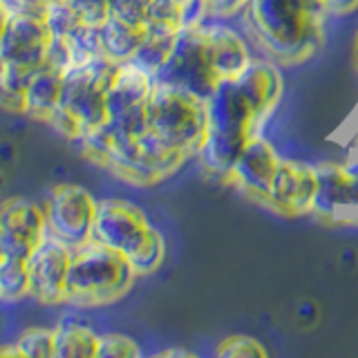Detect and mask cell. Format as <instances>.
Masks as SVG:
<instances>
[{"mask_svg":"<svg viewBox=\"0 0 358 358\" xmlns=\"http://www.w3.org/2000/svg\"><path fill=\"white\" fill-rule=\"evenodd\" d=\"M150 229L152 224L148 222V215L128 199L108 197L96 204L92 240L123 255L134 251V246L148 235Z\"/></svg>","mask_w":358,"mask_h":358,"instance_id":"7c38bea8","label":"cell"},{"mask_svg":"<svg viewBox=\"0 0 358 358\" xmlns=\"http://www.w3.org/2000/svg\"><path fill=\"white\" fill-rule=\"evenodd\" d=\"M324 7H327L329 16L343 18V16H352L354 11H358V0H324Z\"/></svg>","mask_w":358,"mask_h":358,"instance_id":"836d02e7","label":"cell"},{"mask_svg":"<svg viewBox=\"0 0 358 358\" xmlns=\"http://www.w3.org/2000/svg\"><path fill=\"white\" fill-rule=\"evenodd\" d=\"M177 3H179V5H182V7H184L186 3H190V0H177Z\"/></svg>","mask_w":358,"mask_h":358,"instance_id":"ab89813d","label":"cell"},{"mask_svg":"<svg viewBox=\"0 0 358 358\" xmlns=\"http://www.w3.org/2000/svg\"><path fill=\"white\" fill-rule=\"evenodd\" d=\"M50 0H7L9 9H27V11H43Z\"/></svg>","mask_w":358,"mask_h":358,"instance_id":"e575fe53","label":"cell"},{"mask_svg":"<svg viewBox=\"0 0 358 358\" xmlns=\"http://www.w3.org/2000/svg\"><path fill=\"white\" fill-rule=\"evenodd\" d=\"M341 141L347 155H358V110L352 115V119L345 123Z\"/></svg>","mask_w":358,"mask_h":358,"instance_id":"1f68e13d","label":"cell"},{"mask_svg":"<svg viewBox=\"0 0 358 358\" xmlns=\"http://www.w3.org/2000/svg\"><path fill=\"white\" fill-rule=\"evenodd\" d=\"M0 110L11 112V115H25V94L0 81Z\"/></svg>","mask_w":358,"mask_h":358,"instance_id":"4dcf8cb0","label":"cell"},{"mask_svg":"<svg viewBox=\"0 0 358 358\" xmlns=\"http://www.w3.org/2000/svg\"><path fill=\"white\" fill-rule=\"evenodd\" d=\"M242 18L266 59L300 65L322 50L331 16L324 0H249Z\"/></svg>","mask_w":358,"mask_h":358,"instance_id":"6da1fadb","label":"cell"},{"mask_svg":"<svg viewBox=\"0 0 358 358\" xmlns=\"http://www.w3.org/2000/svg\"><path fill=\"white\" fill-rule=\"evenodd\" d=\"M117 67L119 63L101 54L65 70L61 106L78 119L85 132L108 123V90Z\"/></svg>","mask_w":358,"mask_h":358,"instance_id":"5b68a950","label":"cell"},{"mask_svg":"<svg viewBox=\"0 0 358 358\" xmlns=\"http://www.w3.org/2000/svg\"><path fill=\"white\" fill-rule=\"evenodd\" d=\"M43 16L52 31V38H65L81 25L78 11L67 3V0H50L48 7L43 9Z\"/></svg>","mask_w":358,"mask_h":358,"instance_id":"d4e9b609","label":"cell"},{"mask_svg":"<svg viewBox=\"0 0 358 358\" xmlns=\"http://www.w3.org/2000/svg\"><path fill=\"white\" fill-rule=\"evenodd\" d=\"M318 171L316 164L287 159L282 157L268 186L264 206L282 217H302L311 215L313 201H316Z\"/></svg>","mask_w":358,"mask_h":358,"instance_id":"30bf717a","label":"cell"},{"mask_svg":"<svg viewBox=\"0 0 358 358\" xmlns=\"http://www.w3.org/2000/svg\"><path fill=\"white\" fill-rule=\"evenodd\" d=\"M233 81L240 85L246 101L251 103L257 119H260V123L264 126L268 117H271L275 108L280 106L282 92H285V78L278 70V63L271 59H255L238 78H233Z\"/></svg>","mask_w":358,"mask_h":358,"instance_id":"2e32d148","label":"cell"},{"mask_svg":"<svg viewBox=\"0 0 358 358\" xmlns=\"http://www.w3.org/2000/svg\"><path fill=\"white\" fill-rule=\"evenodd\" d=\"M126 260L130 262L132 271L137 275H150L157 268H162L166 260V240L159 229H150L148 235L134 246V251L126 255Z\"/></svg>","mask_w":358,"mask_h":358,"instance_id":"603a6c76","label":"cell"},{"mask_svg":"<svg viewBox=\"0 0 358 358\" xmlns=\"http://www.w3.org/2000/svg\"><path fill=\"white\" fill-rule=\"evenodd\" d=\"M155 87V76L132 61L119 63L108 90V123L121 137L137 139L148 132V99Z\"/></svg>","mask_w":358,"mask_h":358,"instance_id":"52a82bcc","label":"cell"},{"mask_svg":"<svg viewBox=\"0 0 358 358\" xmlns=\"http://www.w3.org/2000/svg\"><path fill=\"white\" fill-rule=\"evenodd\" d=\"M72 251V246L48 235L29 253V296L36 298L41 305H65V285Z\"/></svg>","mask_w":358,"mask_h":358,"instance_id":"4fadbf2b","label":"cell"},{"mask_svg":"<svg viewBox=\"0 0 358 358\" xmlns=\"http://www.w3.org/2000/svg\"><path fill=\"white\" fill-rule=\"evenodd\" d=\"M215 354L220 358H266L268 352L266 347L253 338V336H246V334H233L222 338Z\"/></svg>","mask_w":358,"mask_h":358,"instance_id":"484cf974","label":"cell"},{"mask_svg":"<svg viewBox=\"0 0 358 358\" xmlns=\"http://www.w3.org/2000/svg\"><path fill=\"white\" fill-rule=\"evenodd\" d=\"M208 20H231L235 16H242L249 0H204Z\"/></svg>","mask_w":358,"mask_h":358,"instance_id":"f546056e","label":"cell"},{"mask_svg":"<svg viewBox=\"0 0 358 358\" xmlns=\"http://www.w3.org/2000/svg\"><path fill=\"white\" fill-rule=\"evenodd\" d=\"M159 358H171V356H179V358H195L193 352H186V350H166L162 354H157Z\"/></svg>","mask_w":358,"mask_h":358,"instance_id":"8d00e7d4","label":"cell"},{"mask_svg":"<svg viewBox=\"0 0 358 358\" xmlns=\"http://www.w3.org/2000/svg\"><path fill=\"white\" fill-rule=\"evenodd\" d=\"M81 155L90 164L103 168L110 175L132 186H155L173 177L190 157L175 152L152 137L150 132L141 137H121L108 126L90 130L76 141Z\"/></svg>","mask_w":358,"mask_h":358,"instance_id":"7a4b0ae2","label":"cell"},{"mask_svg":"<svg viewBox=\"0 0 358 358\" xmlns=\"http://www.w3.org/2000/svg\"><path fill=\"white\" fill-rule=\"evenodd\" d=\"M208 130L206 99L184 90L157 83L148 99V132L166 148L195 159Z\"/></svg>","mask_w":358,"mask_h":358,"instance_id":"277c9868","label":"cell"},{"mask_svg":"<svg viewBox=\"0 0 358 358\" xmlns=\"http://www.w3.org/2000/svg\"><path fill=\"white\" fill-rule=\"evenodd\" d=\"M25 358H54V329L31 327L16 341Z\"/></svg>","mask_w":358,"mask_h":358,"instance_id":"4316f807","label":"cell"},{"mask_svg":"<svg viewBox=\"0 0 358 358\" xmlns=\"http://www.w3.org/2000/svg\"><path fill=\"white\" fill-rule=\"evenodd\" d=\"M177 36H179V31L145 27L143 41H141V45H139V50L134 52L132 63H134V65H139L141 70H145L148 74L157 76V72L162 70L164 63L168 61V56H171V52H173V48H175Z\"/></svg>","mask_w":358,"mask_h":358,"instance_id":"7402d4cb","label":"cell"},{"mask_svg":"<svg viewBox=\"0 0 358 358\" xmlns=\"http://www.w3.org/2000/svg\"><path fill=\"white\" fill-rule=\"evenodd\" d=\"M63 76L65 70H59V67L48 63L31 76V81L25 87V115L43 121L54 108L61 106Z\"/></svg>","mask_w":358,"mask_h":358,"instance_id":"d6986e66","label":"cell"},{"mask_svg":"<svg viewBox=\"0 0 358 358\" xmlns=\"http://www.w3.org/2000/svg\"><path fill=\"white\" fill-rule=\"evenodd\" d=\"M134 278L137 273L132 271L126 255L90 240L72 251L65 305L81 309L112 305L132 289Z\"/></svg>","mask_w":358,"mask_h":358,"instance_id":"3957f363","label":"cell"},{"mask_svg":"<svg viewBox=\"0 0 358 358\" xmlns=\"http://www.w3.org/2000/svg\"><path fill=\"white\" fill-rule=\"evenodd\" d=\"M99 334L90 324L63 318L54 327V358H96Z\"/></svg>","mask_w":358,"mask_h":358,"instance_id":"44dd1931","label":"cell"},{"mask_svg":"<svg viewBox=\"0 0 358 358\" xmlns=\"http://www.w3.org/2000/svg\"><path fill=\"white\" fill-rule=\"evenodd\" d=\"M352 56H354V65H356V70H358V31H356V36H354V48H352Z\"/></svg>","mask_w":358,"mask_h":358,"instance_id":"f35d334b","label":"cell"},{"mask_svg":"<svg viewBox=\"0 0 358 358\" xmlns=\"http://www.w3.org/2000/svg\"><path fill=\"white\" fill-rule=\"evenodd\" d=\"M280 159H282V157L278 155L275 145L268 141L262 132L253 134L249 143L244 145L240 159L233 166L229 186H235L242 195L264 206L268 186L273 182Z\"/></svg>","mask_w":358,"mask_h":358,"instance_id":"5bb4252c","label":"cell"},{"mask_svg":"<svg viewBox=\"0 0 358 358\" xmlns=\"http://www.w3.org/2000/svg\"><path fill=\"white\" fill-rule=\"evenodd\" d=\"M141 350L126 334H101L96 358H139Z\"/></svg>","mask_w":358,"mask_h":358,"instance_id":"83f0119b","label":"cell"},{"mask_svg":"<svg viewBox=\"0 0 358 358\" xmlns=\"http://www.w3.org/2000/svg\"><path fill=\"white\" fill-rule=\"evenodd\" d=\"M9 14H11L9 5L5 3V0H0V41H3V34H5V27H7Z\"/></svg>","mask_w":358,"mask_h":358,"instance_id":"d590c367","label":"cell"},{"mask_svg":"<svg viewBox=\"0 0 358 358\" xmlns=\"http://www.w3.org/2000/svg\"><path fill=\"white\" fill-rule=\"evenodd\" d=\"M41 123H45L48 128H52L56 134H59V137H63L67 141H74V143L81 141L83 134H85V128L81 126V123H78V119L72 117L63 106L54 108Z\"/></svg>","mask_w":358,"mask_h":358,"instance_id":"f1b7e54d","label":"cell"},{"mask_svg":"<svg viewBox=\"0 0 358 358\" xmlns=\"http://www.w3.org/2000/svg\"><path fill=\"white\" fill-rule=\"evenodd\" d=\"M99 34H101V48H103V54L108 59H112L115 63H126L132 61L134 52L139 50L145 27L121 20L117 16H108L99 25Z\"/></svg>","mask_w":358,"mask_h":358,"instance_id":"ffe728a7","label":"cell"},{"mask_svg":"<svg viewBox=\"0 0 358 358\" xmlns=\"http://www.w3.org/2000/svg\"><path fill=\"white\" fill-rule=\"evenodd\" d=\"M206 115L208 130L233 134L240 139H251L253 134L262 132V123L255 110L246 101L240 85L229 78L220 81L213 94L206 99Z\"/></svg>","mask_w":358,"mask_h":358,"instance_id":"9a60e30c","label":"cell"},{"mask_svg":"<svg viewBox=\"0 0 358 358\" xmlns=\"http://www.w3.org/2000/svg\"><path fill=\"white\" fill-rule=\"evenodd\" d=\"M316 201L311 215L320 220L352 222V179L345 162H320Z\"/></svg>","mask_w":358,"mask_h":358,"instance_id":"e0dca14e","label":"cell"},{"mask_svg":"<svg viewBox=\"0 0 358 358\" xmlns=\"http://www.w3.org/2000/svg\"><path fill=\"white\" fill-rule=\"evenodd\" d=\"M0 356H14V358H25L20 352V347L14 343V345H9V347H0Z\"/></svg>","mask_w":358,"mask_h":358,"instance_id":"74e56055","label":"cell"},{"mask_svg":"<svg viewBox=\"0 0 358 358\" xmlns=\"http://www.w3.org/2000/svg\"><path fill=\"white\" fill-rule=\"evenodd\" d=\"M48 235V215L38 201L9 197L0 204V255L29 257Z\"/></svg>","mask_w":358,"mask_h":358,"instance_id":"8fae6325","label":"cell"},{"mask_svg":"<svg viewBox=\"0 0 358 358\" xmlns=\"http://www.w3.org/2000/svg\"><path fill=\"white\" fill-rule=\"evenodd\" d=\"M52 31L43 11L11 9L7 27L0 41V63L38 72L48 61Z\"/></svg>","mask_w":358,"mask_h":358,"instance_id":"9c48e42d","label":"cell"},{"mask_svg":"<svg viewBox=\"0 0 358 358\" xmlns=\"http://www.w3.org/2000/svg\"><path fill=\"white\" fill-rule=\"evenodd\" d=\"M94 195L78 184H59L50 190L45 201L48 233L67 246H81L92 240V224L96 215Z\"/></svg>","mask_w":358,"mask_h":358,"instance_id":"ba28073f","label":"cell"},{"mask_svg":"<svg viewBox=\"0 0 358 358\" xmlns=\"http://www.w3.org/2000/svg\"><path fill=\"white\" fill-rule=\"evenodd\" d=\"M204 25L184 27L179 31L171 56L155 76L157 83L179 87L199 99H208L213 94V90L217 87L222 78L215 70V63H213Z\"/></svg>","mask_w":358,"mask_h":358,"instance_id":"8992f818","label":"cell"},{"mask_svg":"<svg viewBox=\"0 0 358 358\" xmlns=\"http://www.w3.org/2000/svg\"><path fill=\"white\" fill-rule=\"evenodd\" d=\"M204 29L210 45L213 63H215L222 81L224 78H229V81L238 78L255 61L251 45L246 43L242 34H238V29L224 25L222 20H208Z\"/></svg>","mask_w":358,"mask_h":358,"instance_id":"ac0fdd59","label":"cell"},{"mask_svg":"<svg viewBox=\"0 0 358 358\" xmlns=\"http://www.w3.org/2000/svg\"><path fill=\"white\" fill-rule=\"evenodd\" d=\"M345 166L352 179V222H358V155H347Z\"/></svg>","mask_w":358,"mask_h":358,"instance_id":"d6a6232c","label":"cell"},{"mask_svg":"<svg viewBox=\"0 0 358 358\" xmlns=\"http://www.w3.org/2000/svg\"><path fill=\"white\" fill-rule=\"evenodd\" d=\"M29 296L27 257L0 255V300L14 302Z\"/></svg>","mask_w":358,"mask_h":358,"instance_id":"cb8c5ba5","label":"cell"}]
</instances>
